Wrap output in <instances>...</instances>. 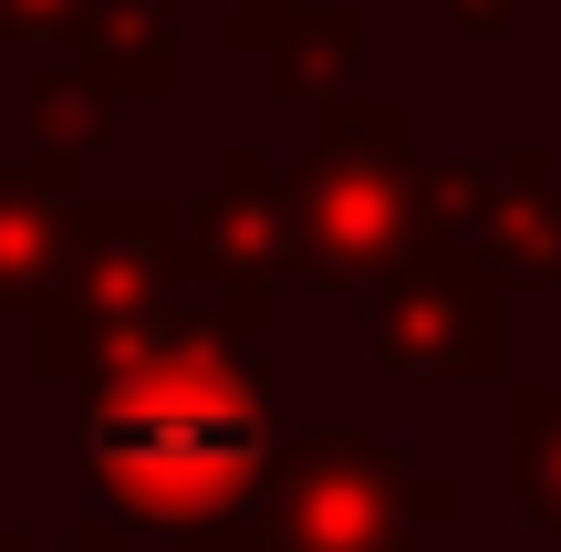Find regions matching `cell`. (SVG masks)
<instances>
[{"instance_id":"cell-1","label":"cell","mask_w":561,"mask_h":552,"mask_svg":"<svg viewBox=\"0 0 561 552\" xmlns=\"http://www.w3.org/2000/svg\"><path fill=\"white\" fill-rule=\"evenodd\" d=\"M83 459H94V491L136 521H219L229 500H250L271 428L250 375H229L219 354H157L94 396Z\"/></svg>"}]
</instances>
